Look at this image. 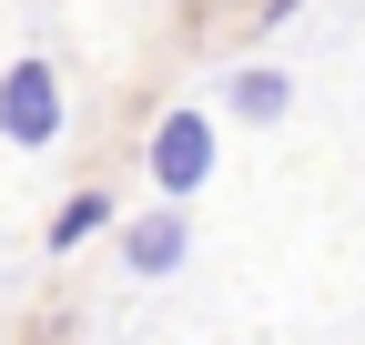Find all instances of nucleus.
I'll use <instances>...</instances> for the list:
<instances>
[{
  "label": "nucleus",
  "instance_id": "nucleus-3",
  "mask_svg": "<svg viewBox=\"0 0 365 345\" xmlns=\"http://www.w3.org/2000/svg\"><path fill=\"white\" fill-rule=\"evenodd\" d=\"M182 254H193V224H182V203H153V213H143V224H132V234H122V264H132V274H143V284H153V274H173V264H182Z\"/></svg>",
  "mask_w": 365,
  "mask_h": 345
},
{
  "label": "nucleus",
  "instance_id": "nucleus-6",
  "mask_svg": "<svg viewBox=\"0 0 365 345\" xmlns=\"http://www.w3.org/2000/svg\"><path fill=\"white\" fill-rule=\"evenodd\" d=\"M284 11H304V0H264V21H284Z\"/></svg>",
  "mask_w": 365,
  "mask_h": 345
},
{
  "label": "nucleus",
  "instance_id": "nucleus-5",
  "mask_svg": "<svg viewBox=\"0 0 365 345\" xmlns=\"http://www.w3.org/2000/svg\"><path fill=\"white\" fill-rule=\"evenodd\" d=\"M102 224H112V193H71V203L51 213V254H71V244H91Z\"/></svg>",
  "mask_w": 365,
  "mask_h": 345
},
{
  "label": "nucleus",
  "instance_id": "nucleus-1",
  "mask_svg": "<svg viewBox=\"0 0 365 345\" xmlns=\"http://www.w3.org/2000/svg\"><path fill=\"white\" fill-rule=\"evenodd\" d=\"M0 143H21V153H51L61 143V71L41 51L0 71Z\"/></svg>",
  "mask_w": 365,
  "mask_h": 345
},
{
  "label": "nucleus",
  "instance_id": "nucleus-4",
  "mask_svg": "<svg viewBox=\"0 0 365 345\" xmlns=\"http://www.w3.org/2000/svg\"><path fill=\"white\" fill-rule=\"evenodd\" d=\"M223 102H234V122H284V102H294V81L284 71H234V81H223Z\"/></svg>",
  "mask_w": 365,
  "mask_h": 345
},
{
  "label": "nucleus",
  "instance_id": "nucleus-2",
  "mask_svg": "<svg viewBox=\"0 0 365 345\" xmlns=\"http://www.w3.org/2000/svg\"><path fill=\"white\" fill-rule=\"evenodd\" d=\"M143 163H153V193H163V203L203 193V172H213V122H203V112H163Z\"/></svg>",
  "mask_w": 365,
  "mask_h": 345
}]
</instances>
